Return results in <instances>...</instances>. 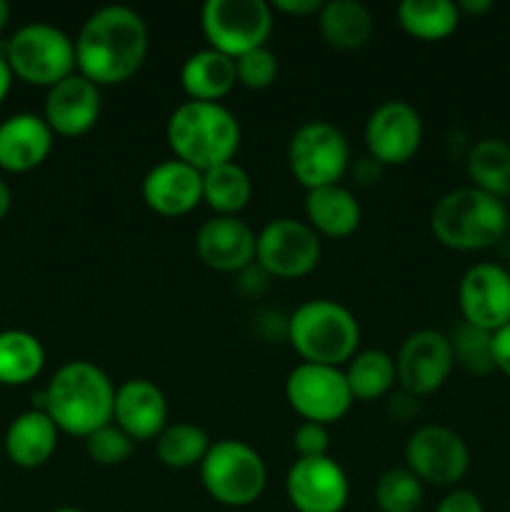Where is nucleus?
Segmentation results:
<instances>
[{
    "mask_svg": "<svg viewBox=\"0 0 510 512\" xmlns=\"http://www.w3.org/2000/svg\"><path fill=\"white\" fill-rule=\"evenodd\" d=\"M148 45V25L138 10L130 5H103L80 25L75 65L98 88L120 85L143 68Z\"/></svg>",
    "mask_w": 510,
    "mask_h": 512,
    "instance_id": "1",
    "label": "nucleus"
},
{
    "mask_svg": "<svg viewBox=\"0 0 510 512\" xmlns=\"http://www.w3.org/2000/svg\"><path fill=\"white\" fill-rule=\"evenodd\" d=\"M38 410L50 415L60 433L85 440L113 423L115 385L90 360H68L38 393Z\"/></svg>",
    "mask_w": 510,
    "mask_h": 512,
    "instance_id": "2",
    "label": "nucleus"
},
{
    "mask_svg": "<svg viewBox=\"0 0 510 512\" xmlns=\"http://www.w3.org/2000/svg\"><path fill=\"white\" fill-rule=\"evenodd\" d=\"M165 140L175 158L205 173L235 160L243 130L233 110L223 103L185 100L168 115Z\"/></svg>",
    "mask_w": 510,
    "mask_h": 512,
    "instance_id": "3",
    "label": "nucleus"
},
{
    "mask_svg": "<svg viewBox=\"0 0 510 512\" xmlns=\"http://www.w3.org/2000/svg\"><path fill=\"white\" fill-rule=\"evenodd\" d=\"M508 205L473 185L445 193L430 210V230L440 245L458 253H478L508 235Z\"/></svg>",
    "mask_w": 510,
    "mask_h": 512,
    "instance_id": "4",
    "label": "nucleus"
},
{
    "mask_svg": "<svg viewBox=\"0 0 510 512\" xmlns=\"http://www.w3.org/2000/svg\"><path fill=\"white\" fill-rule=\"evenodd\" d=\"M285 335L300 363L348 365L358 353L360 325L353 310L330 298H310L290 313Z\"/></svg>",
    "mask_w": 510,
    "mask_h": 512,
    "instance_id": "5",
    "label": "nucleus"
},
{
    "mask_svg": "<svg viewBox=\"0 0 510 512\" xmlns=\"http://www.w3.org/2000/svg\"><path fill=\"white\" fill-rule=\"evenodd\" d=\"M198 473L205 493L225 508H248L258 503L268 485L263 455L238 438L215 440Z\"/></svg>",
    "mask_w": 510,
    "mask_h": 512,
    "instance_id": "6",
    "label": "nucleus"
},
{
    "mask_svg": "<svg viewBox=\"0 0 510 512\" xmlns=\"http://www.w3.org/2000/svg\"><path fill=\"white\" fill-rule=\"evenodd\" d=\"M5 60L15 78L35 88H53L78 73L75 40L53 23H25L15 30L5 45Z\"/></svg>",
    "mask_w": 510,
    "mask_h": 512,
    "instance_id": "7",
    "label": "nucleus"
},
{
    "mask_svg": "<svg viewBox=\"0 0 510 512\" xmlns=\"http://www.w3.org/2000/svg\"><path fill=\"white\" fill-rule=\"evenodd\" d=\"M288 165L305 190L340 183L350 170L348 138L328 120H308L290 135Z\"/></svg>",
    "mask_w": 510,
    "mask_h": 512,
    "instance_id": "8",
    "label": "nucleus"
},
{
    "mask_svg": "<svg viewBox=\"0 0 510 512\" xmlns=\"http://www.w3.org/2000/svg\"><path fill=\"white\" fill-rule=\"evenodd\" d=\"M273 25V8L265 0H208L200 10L208 48L233 60L268 45Z\"/></svg>",
    "mask_w": 510,
    "mask_h": 512,
    "instance_id": "9",
    "label": "nucleus"
},
{
    "mask_svg": "<svg viewBox=\"0 0 510 512\" xmlns=\"http://www.w3.org/2000/svg\"><path fill=\"white\" fill-rule=\"evenodd\" d=\"M320 253V235L298 218L270 220L260 228L255 240V265L270 278H305L318 268Z\"/></svg>",
    "mask_w": 510,
    "mask_h": 512,
    "instance_id": "10",
    "label": "nucleus"
},
{
    "mask_svg": "<svg viewBox=\"0 0 510 512\" xmlns=\"http://www.w3.org/2000/svg\"><path fill=\"white\" fill-rule=\"evenodd\" d=\"M285 400L300 420L333 425L345 418L355 403L343 368L298 363L285 378Z\"/></svg>",
    "mask_w": 510,
    "mask_h": 512,
    "instance_id": "11",
    "label": "nucleus"
},
{
    "mask_svg": "<svg viewBox=\"0 0 510 512\" xmlns=\"http://www.w3.org/2000/svg\"><path fill=\"white\" fill-rule=\"evenodd\" d=\"M405 468L423 485L458 488L470 470V448L448 425H420L405 443Z\"/></svg>",
    "mask_w": 510,
    "mask_h": 512,
    "instance_id": "12",
    "label": "nucleus"
},
{
    "mask_svg": "<svg viewBox=\"0 0 510 512\" xmlns=\"http://www.w3.org/2000/svg\"><path fill=\"white\" fill-rule=\"evenodd\" d=\"M453 368L455 358L450 338L433 328L413 330L403 340L398 358H395L398 385L408 390V393H413L415 398L438 393L448 383Z\"/></svg>",
    "mask_w": 510,
    "mask_h": 512,
    "instance_id": "13",
    "label": "nucleus"
},
{
    "mask_svg": "<svg viewBox=\"0 0 510 512\" xmlns=\"http://www.w3.org/2000/svg\"><path fill=\"white\" fill-rule=\"evenodd\" d=\"M365 148L383 168L405 165L423 143V118L408 100H385L365 120Z\"/></svg>",
    "mask_w": 510,
    "mask_h": 512,
    "instance_id": "14",
    "label": "nucleus"
},
{
    "mask_svg": "<svg viewBox=\"0 0 510 512\" xmlns=\"http://www.w3.org/2000/svg\"><path fill=\"white\" fill-rule=\"evenodd\" d=\"M285 495L295 512H343L350 500V480L330 455L298 458L285 473Z\"/></svg>",
    "mask_w": 510,
    "mask_h": 512,
    "instance_id": "15",
    "label": "nucleus"
},
{
    "mask_svg": "<svg viewBox=\"0 0 510 512\" xmlns=\"http://www.w3.org/2000/svg\"><path fill=\"white\" fill-rule=\"evenodd\" d=\"M458 305L463 323L488 333L510 323V270L498 263H475L458 283Z\"/></svg>",
    "mask_w": 510,
    "mask_h": 512,
    "instance_id": "16",
    "label": "nucleus"
},
{
    "mask_svg": "<svg viewBox=\"0 0 510 512\" xmlns=\"http://www.w3.org/2000/svg\"><path fill=\"white\" fill-rule=\"evenodd\" d=\"M258 233L240 215H213L195 235V253L218 273H243L255 263Z\"/></svg>",
    "mask_w": 510,
    "mask_h": 512,
    "instance_id": "17",
    "label": "nucleus"
},
{
    "mask_svg": "<svg viewBox=\"0 0 510 512\" xmlns=\"http://www.w3.org/2000/svg\"><path fill=\"white\" fill-rule=\"evenodd\" d=\"M140 195L153 213L180 218L203 203V173L178 158L160 160L145 173Z\"/></svg>",
    "mask_w": 510,
    "mask_h": 512,
    "instance_id": "18",
    "label": "nucleus"
},
{
    "mask_svg": "<svg viewBox=\"0 0 510 512\" xmlns=\"http://www.w3.org/2000/svg\"><path fill=\"white\" fill-rule=\"evenodd\" d=\"M100 88L85 75L73 73L48 88L43 103V118L55 135L78 138L95 128L100 118Z\"/></svg>",
    "mask_w": 510,
    "mask_h": 512,
    "instance_id": "19",
    "label": "nucleus"
},
{
    "mask_svg": "<svg viewBox=\"0 0 510 512\" xmlns=\"http://www.w3.org/2000/svg\"><path fill=\"white\" fill-rule=\"evenodd\" d=\"M113 423L135 443L155 440L168 425V398L153 380H125L115 388Z\"/></svg>",
    "mask_w": 510,
    "mask_h": 512,
    "instance_id": "20",
    "label": "nucleus"
},
{
    "mask_svg": "<svg viewBox=\"0 0 510 512\" xmlns=\"http://www.w3.org/2000/svg\"><path fill=\"white\" fill-rule=\"evenodd\" d=\"M55 133L38 113H15L0 123V168L30 173L48 160Z\"/></svg>",
    "mask_w": 510,
    "mask_h": 512,
    "instance_id": "21",
    "label": "nucleus"
},
{
    "mask_svg": "<svg viewBox=\"0 0 510 512\" xmlns=\"http://www.w3.org/2000/svg\"><path fill=\"white\" fill-rule=\"evenodd\" d=\"M60 430L45 410L30 408L15 415L5 430L3 448L13 465L23 470L43 468L58 450Z\"/></svg>",
    "mask_w": 510,
    "mask_h": 512,
    "instance_id": "22",
    "label": "nucleus"
},
{
    "mask_svg": "<svg viewBox=\"0 0 510 512\" xmlns=\"http://www.w3.org/2000/svg\"><path fill=\"white\" fill-rule=\"evenodd\" d=\"M305 223L320 238H348L363 223V208L345 185H323L305 193Z\"/></svg>",
    "mask_w": 510,
    "mask_h": 512,
    "instance_id": "23",
    "label": "nucleus"
},
{
    "mask_svg": "<svg viewBox=\"0 0 510 512\" xmlns=\"http://www.w3.org/2000/svg\"><path fill=\"white\" fill-rule=\"evenodd\" d=\"M235 60L213 48L190 53L180 65V85L188 100L220 103L235 88Z\"/></svg>",
    "mask_w": 510,
    "mask_h": 512,
    "instance_id": "24",
    "label": "nucleus"
},
{
    "mask_svg": "<svg viewBox=\"0 0 510 512\" xmlns=\"http://www.w3.org/2000/svg\"><path fill=\"white\" fill-rule=\"evenodd\" d=\"M373 13L360 0H330L318 13V28L335 50H358L373 35Z\"/></svg>",
    "mask_w": 510,
    "mask_h": 512,
    "instance_id": "25",
    "label": "nucleus"
},
{
    "mask_svg": "<svg viewBox=\"0 0 510 512\" xmlns=\"http://www.w3.org/2000/svg\"><path fill=\"white\" fill-rule=\"evenodd\" d=\"M45 348L28 330H0V385L20 388L43 373Z\"/></svg>",
    "mask_w": 510,
    "mask_h": 512,
    "instance_id": "26",
    "label": "nucleus"
},
{
    "mask_svg": "<svg viewBox=\"0 0 510 512\" xmlns=\"http://www.w3.org/2000/svg\"><path fill=\"white\" fill-rule=\"evenodd\" d=\"M345 380L353 393V400L370 403L393 393L398 383V370H395V358L385 350H360L345 365Z\"/></svg>",
    "mask_w": 510,
    "mask_h": 512,
    "instance_id": "27",
    "label": "nucleus"
},
{
    "mask_svg": "<svg viewBox=\"0 0 510 512\" xmlns=\"http://www.w3.org/2000/svg\"><path fill=\"white\" fill-rule=\"evenodd\" d=\"M395 13L400 28L425 43L450 38L460 25V10L453 0H403Z\"/></svg>",
    "mask_w": 510,
    "mask_h": 512,
    "instance_id": "28",
    "label": "nucleus"
},
{
    "mask_svg": "<svg viewBox=\"0 0 510 512\" xmlns=\"http://www.w3.org/2000/svg\"><path fill=\"white\" fill-rule=\"evenodd\" d=\"M470 185L483 193L510 198V143L503 138H483L468 153Z\"/></svg>",
    "mask_w": 510,
    "mask_h": 512,
    "instance_id": "29",
    "label": "nucleus"
},
{
    "mask_svg": "<svg viewBox=\"0 0 510 512\" xmlns=\"http://www.w3.org/2000/svg\"><path fill=\"white\" fill-rule=\"evenodd\" d=\"M253 200V180L235 160L203 173V203L215 215H238Z\"/></svg>",
    "mask_w": 510,
    "mask_h": 512,
    "instance_id": "30",
    "label": "nucleus"
},
{
    "mask_svg": "<svg viewBox=\"0 0 510 512\" xmlns=\"http://www.w3.org/2000/svg\"><path fill=\"white\" fill-rule=\"evenodd\" d=\"M213 440L195 423H168L155 438V455L170 470L200 468Z\"/></svg>",
    "mask_w": 510,
    "mask_h": 512,
    "instance_id": "31",
    "label": "nucleus"
},
{
    "mask_svg": "<svg viewBox=\"0 0 510 512\" xmlns=\"http://www.w3.org/2000/svg\"><path fill=\"white\" fill-rule=\"evenodd\" d=\"M380 512H418L423 508L425 485L405 465L388 468L373 490Z\"/></svg>",
    "mask_w": 510,
    "mask_h": 512,
    "instance_id": "32",
    "label": "nucleus"
},
{
    "mask_svg": "<svg viewBox=\"0 0 510 512\" xmlns=\"http://www.w3.org/2000/svg\"><path fill=\"white\" fill-rule=\"evenodd\" d=\"M450 345H453L455 365L465 368L468 373L488 375L495 370L493 360V333L475 325L460 323L453 335H448Z\"/></svg>",
    "mask_w": 510,
    "mask_h": 512,
    "instance_id": "33",
    "label": "nucleus"
},
{
    "mask_svg": "<svg viewBox=\"0 0 510 512\" xmlns=\"http://www.w3.org/2000/svg\"><path fill=\"white\" fill-rule=\"evenodd\" d=\"M133 450L135 440L128 433H123L115 423L105 425V428L95 430L93 435L85 438V453L95 465H103V468L123 465L125 460H130Z\"/></svg>",
    "mask_w": 510,
    "mask_h": 512,
    "instance_id": "34",
    "label": "nucleus"
},
{
    "mask_svg": "<svg viewBox=\"0 0 510 512\" xmlns=\"http://www.w3.org/2000/svg\"><path fill=\"white\" fill-rule=\"evenodd\" d=\"M235 78L248 90H265L278 78V55L263 45L235 58Z\"/></svg>",
    "mask_w": 510,
    "mask_h": 512,
    "instance_id": "35",
    "label": "nucleus"
},
{
    "mask_svg": "<svg viewBox=\"0 0 510 512\" xmlns=\"http://www.w3.org/2000/svg\"><path fill=\"white\" fill-rule=\"evenodd\" d=\"M328 448V425L303 420V423L293 430V450L298 453V458H320V455H328Z\"/></svg>",
    "mask_w": 510,
    "mask_h": 512,
    "instance_id": "36",
    "label": "nucleus"
},
{
    "mask_svg": "<svg viewBox=\"0 0 510 512\" xmlns=\"http://www.w3.org/2000/svg\"><path fill=\"white\" fill-rule=\"evenodd\" d=\"M435 512H485L483 500L468 488H453L438 500Z\"/></svg>",
    "mask_w": 510,
    "mask_h": 512,
    "instance_id": "37",
    "label": "nucleus"
},
{
    "mask_svg": "<svg viewBox=\"0 0 510 512\" xmlns=\"http://www.w3.org/2000/svg\"><path fill=\"white\" fill-rule=\"evenodd\" d=\"M388 413L393 420L408 423V420H413L420 413V398L400 388L398 393L388 395Z\"/></svg>",
    "mask_w": 510,
    "mask_h": 512,
    "instance_id": "38",
    "label": "nucleus"
},
{
    "mask_svg": "<svg viewBox=\"0 0 510 512\" xmlns=\"http://www.w3.org/2000/svg\"><path fill=\"white\" fill-rule=\"evenodd\" d=\"M493 360L495 370L510 378V323L493 333Z\"/></svg>",
    "mask_w": 510,
    "mask_h": 512,
    "instance_id": "39",
    "label": "nucleus"
},
{
    "mask_svg": "<svg viewBox=\"0 0 510 512\" xmlns=\"http://www.w3.org/2000/svg\"><path fill=\"white\" fill-rule=\"evenodd\" d=\"M270 8L278 13L295 15V18H308V15H318L323 8V0H273Z\"/></svg>",
    "mask_w": 510,
    "mask_h": 512,
    "instance_id": "40",
    "label": "nucleus"
},
{
    "mask_svg": "<svg viewBox=\"0 0 510 512\" xmlns=\"http://www.w3.org/2000/svg\"><path fill=\"white\" fill-rule=\"evenodd\" d=\"M350 173H353V178L358 180L360 185H373L378 183V178L383 175V165H380L375 158H370V155H363V158L355 160Z\"/></svg>",
    "mask_w": 510,
    "mask_h": 512,
    "instance_id": "41",
    "label": "nucleus"
},
{
    "mask_svg": "<svg viewBox=\"0 0 510 512\" xmlns=\"http://www.w3.org/2000/svg\"><path fill=\"white\" fill-rule=\"evenodd\" d=\"M13 70H10L8 60H5V53H0V103H3L5 98H8L10 88H13Z\"/></svg>",
    "mask_w": 510,
    "mask_h": 512,
    "instance_id": "42",
    "label": "nucleus"
},
{
    "mask_svg": "<svg viewBox=\"0 0 510 512\" xmlns=\"http://www.w3.org/2000/svg\"><path fill=\"white\" fill-rule=\"evenodd\" d=\"M460 15L468 13V15H483L488 10H493V0H460L458 3Z\"/></svg>",
    "mask_w": 510,
    "mask_h": 512,
    "instance_id": "43",
    "label": "nucleus"
},
{
    "mask_svg": "<svg viewBox=\"0 0 510 512\" xmlns=\"http://www.w3.org/2000/svg\"><path fill=\"white\" fill-rule=\"evenodd\" d=\"M10 208H13V193H10V185L0 178V220H5Z\"/></svg>",
    "mask_w": 510,
    "mask_h": 512,
    "instance_id": "44",
    "label": "nucleus"
},
{
    "mask_svg": "<svg viewBox=\"0 0 510 512\" xmlns=\"http://www.w3.org/2000/svg\"><path fill=\"white\" fill-rule=\"evenodd\" d=\"M8 20H10V5L5 3V0H0V30L8 25Z\"/></svg>",
    "mask_w": 510,
    "mask_h": 512,
    "instance_id": "45",
    "label": "nucleus"
},
{
    "mask_svg": "<svg viewBox=\"0 0 510 512\" xmlns=\"http://www.w3.org/2000/svg\"><path fill=\"white\" fill-rule=\"evenodd\" d=\"M53 512H88V510H83V508H58V510H53Z\"/></svg>",
    "mask_w": 510,
    "mask_h": 512,
    "instance_id": "46",
    "label": "nucleus"
},
{
    "mask_svg": "<svg viewBox=\"0 0 510 512\" xmlns=\"http://www.w3.org/2000/svg\"><path fill=\"white\" fill-rule=\"evenodd\" d=\"M508 235H510V215H508Z\"/></svg>",
    "mask_w": 510,
    "mask_h": 512,
    "instance_id": "47",
    "label": "nucleus"
}]
</instances>
